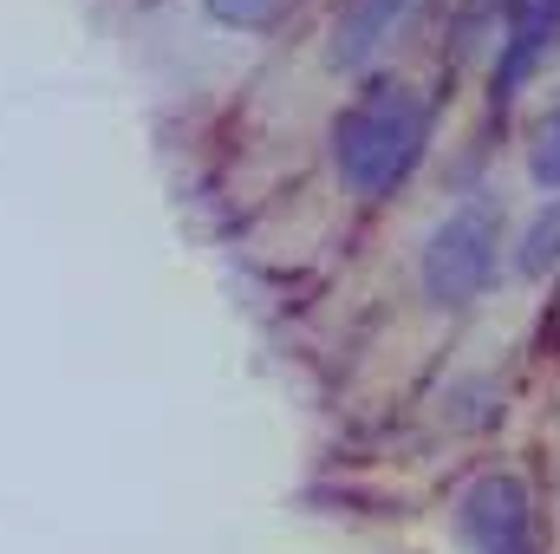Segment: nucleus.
Masks as SVG:
<instances>
[{"label":"nucleus","instance_id":"7","mask_svg":"<svg viewBox=\"0 0 560 554\" xmlns=\"http://www.w3.org/2000/svg\"><path fill=\"white\" fill-rule=\"evenodd\" d=\"M528 176H535L541 189H560V105L541 118V131L528 143Z\"/></svg>","mask_w":560,"mask_h":554},{"label":"nucleus","instance_id":"6","mask_svg":"<svg viewBox=\"0 0 560 554\" xmlns=\"http://www.w3.org/2000/svg\"><path fill=\"white\" fill-rule=\"evenodd\" d=\"M522 268H528V275L560 268V196L535 216V229H528V242H522Z\"/></svg>","mask_w":560,"mask_h":554},{"label":"nucleus","instance_id":"5","mask_svg":"<svg viewBox=\"0 0 560 554\" xmlns=\"http://www.w3.org/2000/svg\"><path fill=\"white\" fill-rule=\"evenodd\" d=\"M423 0H352L346 13H339V33H332V59L339 66H372L385 46H398L411 26H418Z\"/></svg>","mask_w":560,"mask_h":554},{"label":"nucleus","instance_id":"8","mask_svg":"<svg viewBox=\"0 0 560 554\" xmlns=\"http://www.w3.org/2000/svg\"><path fill=\"white\" fill-rule=\"evenodd\" d=\"M215 7V20H229V26H268L280 13V0H209Z\"/></svg>","mask_w":560,"mask_h":554},{"label":"nucleus","instance_id":"3","mask_svg":"<svg viewBox=\"0 0 560 554\" xmlns=\"http://www.w3.org/2000/svg\"><path fill=\"white\" fill-rule=\"evenodd\" d=\"M456 522H463V542L476 554H541V529H535V496L522 476L509 470H489L463 489L456 503Z\"/></svg>","mask_w":560,"mask_h":554},{"label":"nucleus","instance_id":"1","mask_svg":"<svg viewBox=\"0 0 560 554\" xmlns=\"http://www.w3.org/2000/svg\"><path fill=\"white\" fill-rule=\"evenodd\" d=\"M423 143H430L423 92L378 79L332 118V170L352 196H392L423 163Z\"/></svg>","mask_w":560,"mask_h":554},{"label":"nucleus","instance_id":"2","mask_svg":"<svg viewBox=\"0 0 560 554\" xmlns=\"http://www.w3.org/2000/svg\"><path fill=\"white\" fill-rule=\"evenodd\" d=\"M495 268H502V209L482 196L450 209L423 242V293L436 307H469L476 293H489Z\"/></svg>","mask_w":560,"mask_h":554},{"label":"nucleus","instance_id":"4","mask_svg":"<svg viewBox=\"0 0 560 554\" xmlns=\"http://www.w3.org/2000/svg\"><path fill=\"white\" fill-rule=\"evenodd\" d=\"M560 46V0H502V53H495V105H509Z\"/></svg>","mask_w":560,"mask_h":554}]
</instances>
